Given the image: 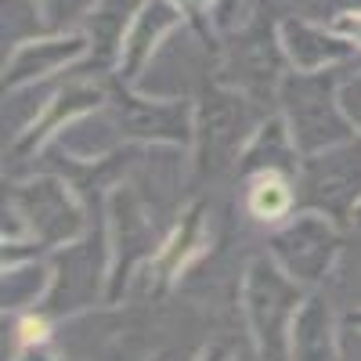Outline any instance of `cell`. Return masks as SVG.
I'll return each instance as SVG.
<instances>
[{
  "mask_svg": "<svg viewBox=\"0 0 361 361\" xmlns=\"http://www.w3.org/2000/svg\"><path fill=\"white\" fill-rule=\"evenodd\" d=\"M314 289L300 286L286 271L264 257H253L238 282V307L246 318V333L260 361H289V333Z\"/></svg>",
  "mask_w": 361,
  "mask_h": 361,
  "instance_id": "1",
  "label": "cell"
},
{
  "mask_svg": "<svg viewBox=\"0 0 361 361\" xmlns=\"http://www.w3.org/2000/svg\"><path fill=\"white\" fill-rule=\"evenodd\" d=\"M340 69H322V73H286L279 83V116L296 141L304 156L322 152V148L343 145L354 134L350 119L340 105Z\"/></svg>",
  "mask_w": 361,
  "mask_h": 361,
  "instance_id": "2",
  "label": "cell"
},
{
  "mask_svg": "<svg viewBox=\"0 0 361 361\" xmlns=\"http://www.w3.org/2000/svg\"><path fill=\"white\" fill-rule=\"evenodd\" d=\"M260 105L246 98L243 90H235L228 83H209L202 90V98L195 102V170L199 173H228L238 166V156L250 145L253 130L260 127Z\"/></svg>",
  "mask_w": 361,
  "mask_h": 361,
  "instance_id": "3",
  "label": "cell"
},
{
  "mask_svg": "<svg viewBox=\"0 0 361 361\" xmlns=\"http://www.w3.org/2000/svg\"><path fill=\"white\" fill-rule=\"evenodd\" d=\"M8 206L18 209L25 235L37 250H62L90 231V209L80 192L58 173H37L8 188Z\"/></svg>",
  "mask_w": 361,
  "mask_h": 361,
  "instance_id": "4",
  "label": "cell"
},
{
  "mask_svg": "<svg viewBox=\"0 0 361 361\" xmlns=\"http://www.w3.org/2000/svg\"><path fill=\"white\" fill-rule=\"evenodd\" d=\"M51 289L47 300L40 304L44 318H69L83 307H90L94 300H109V275H112V250H109V228L102 221L98 235L90 228L83 238L51 250Z\"/></svg>",
  "mask_w": 361,
  "mask_h": 361,
  "instance_id": "5",
  "label": "cell"
},
{
  "mask_svg": "<svg viewBox=\"0 0 361 361\" xmlns=\"http://www.w3.org/2000/svg\"><path fill=\"white\" fill-rule=\"evenodd\" d=\"M340 228L343 224L322 214V209H296L267 231V257L300 286L318 289L340 260L343 250Z\"/></svg>",
  "mask_w": 361,
  "mask_h": 361,
  "instance_id": "6",
  "label": "cell"
},
{
  "mask_svg": "<svg viewBox=\"0 0 361 361\" xmlns=\"http://www.w3.org/2000/svg\"><path fill=\"white\" fill-rule=\"evenodd\" d=\"M105 228H109V250H112V275H109V304L130 289V282L156 257L163 235L156 231L152 209L141 199L134 185H112L105 199Z\"/></svg>",
  "mask_w": 361,
  "mask_h": 361,
  "instance_id": "7",
  "label": "cell"
},
{
  "mask_svg": "<svg viewBox=\"0 0 361 361\" xmlns=\"http://www.w3.org/2000/svg\"><path fill=\"white\" fill-rule=\"evenodd\" d=\"M109 109L119 123L123 141L148 148H180L192 152L195 145V105L185 98H145L137 87L112 80Z\"/></svg>",
  "mask_w": 361,
  "mask_h": 361,
  "instance_id": "8",
  "label": "cell"
},
{
  "mask_svg": "<svg viewBox=\"0 0 361 361\" xmlns=\"http://www.w3.org/2000/svg\"><path fill=\"white\" fill-rule=\"evenodd\" d=\"M300 209H322L333 221L350 224L361 202V137L322 148L300 159L296 170Z\"/></svg>",
  "mask_w": 361,
  "mask_h": 361,
  "instance_id": "9",
  "label": "cell"
},
{
  "mask_svg": "<svg viewBox=\"0 0 361 361\" xmlns=\"http://www.w3.org/2000/svg\"><path fill=\"white\" fill-rule=\"evenodd\" d=\"M87 54H90V37L83 29H73V33H40L8 51L4 90L15 94V90L37 87L66 69H80L87 62Z\"/></svg>",
  "mask_w": 361,
  "mask_h": 361,
  "instance_id": "10",
  "label": "cell"
},
{
  "mask_svg": "<svg viewBox=\"0 0 361 361\" xmlns=\"http://www.w3.org/2000/svg\"><path fill=\"white\" fill-rule=\"evenodd\" d=\"M221 83L243 90L246 98L264 105L267 98H279V83L289 73V62L279 44V29H246L238 44L228 51Z\"/></svg>",
  "mask_w": 361,
  "mask_h": 361,
  "instance_id": "11",
  "label": "cell"
},
{
  "mask_svg": "<svg viewBox=\"0 0 361 361\" xmlns=\"http://www.w3.org/2000/svg\"><path fill=\"white\" fill-rule=\"evenodd\" d=\"M185 22H192V18L180 0H141L127 33H123V44H119V62H116L112 80L137 87L145 69L152 66L156 51L163 47V40L170 33H177Z\"/></svg>",
  "mask_w": 361,
  "mask_h": 361,
  "instance_id": "12",
  "label": "cell"
},
{
  "mask_svg": "<svg viewBox=\"0 0 361 361\" xmlns=\"http://www.w3.org/2000/svg\"><path fill=\"white\" fill-rule=\"evenodd\" d=\"M279 44L293 73H322V69H343L361 54L343 33H336L333 22H311V18H279Z\"/></svg>",
  "mask_w": 361,
  "mask_h": 361,
  "instance_id": "13",
  "label": "cell"
},
{
  "mask_svg": "<svg viewBox=\"0 0 361 361\" xmlns=\"http://www.w3.org/2000/svg\"><path fill=\"white\" fill-rule=\"evenodd\" d=\"M206 250H209V209H206V202H192L185 214L170 224L156 257L141 271L148 289L173 286L185 271H192L206 257Z\"/></svg>",
  "mask_w": 361,
  "mask_h": 361,
  "instance_id": "14",
  "label": "cell"
},
{
  "mask_svg": "<svg viewBox=\"0 0 361 361\" xmlns=\"http://www.w3.org/2000/svg\"><path fill=\"white\" fill-rule=\"evenodd\" d=\"M105 102H109V90H105L102 83H73V87H62V90H58V94H51V102L15 134L11 152H15V156L44 152V148H47L58 134H62L69 123L83 119L87 112H98Z\"/></svg>",
  "mask_w": 361,
  "mask_h": 361,
  "instance_id": "15",
  "label": "cell"
},
{
  "mask_svg": "<svg viewBox=\"0 0 361 361\" xmlns=\"http://www.w3.org/2000/svg\"><path fill=\"white\" fill-rule=\"evenodd\" d=\"M300 159H304V152L296 148L286 119L279 112H271V116L260 119V127L253 130L250 145L243 148L235 173L243 180L253 177V173H289V177H296Z\"/></svg>",
  "mask_w": 361,
  "mask_h": 361,
  "instance_id": "16",
  "label": "cell"
},
{
  "mask_svg": "<svg viewBox=\"0 0 361 361\" xmlns=\"http://www.w3.org/2000/svg\"><path fill=\"white\" fill-rule=\"evenodd\" d=\"M289 361H340V325L322 293H311L293 322Z\"/></svg>",
  "mask_w": 361,
  "mask_h": 361,
  "instance_id": "17",
  "label": "cell"
},
{
  "mask_svg": "<svg viewBox=\"0 0 361 361\" xmlns=\"http://www.w3.org/2000/svg\"><path fill=\"white\" fill-rule=\"evenodd\" d=\"M300 209L296 177L289 173H253L246 177V214L267 228L282 224L289 214Z\"/></svg>",
  "mask_w": 361,
  "mask_h": 361,
  "instance_id": "18",
  "label": "cell"
},
{
  "mask_svg": "<svg viewBox=\"0 0 361 361\" xmlns=\"http://www.w3.org/2000/svg\"><path fill=\"white\" fill-rule=\"evenodd\" d=\"M51 289V264L47 257H29L4 264V314L40 311Z\"/></svg>",
  "mask_w": 361,
  "mask_h": 361,
  "instance_id": "19",
  "label": "cell"
},
{
  "mask_svg": "<svg viewBox=\"0 0 361 361\" xmlns=\"http://www.w3.org/2000/svg\"><path fill=\"white\" fill-rule=\"evenodd\" d=\"M0 11H4V47L8 51L47 33L37 0H0Z\"/></svg>",
  "mask_w": 361,
  "mask_h": 361,
  "instance_id": "20",
  "label": "cell"
},
{
  "mask_svg": "<svg viewBox=\"0 0 361 361\" xmlns=\"http://www.w3.org/2000/svg\"><path fill=\"white\" fill-rule=\"evenodd\" d=\"M37 4H40L47 33H73V29L87 25V18L98 8V0H37Z\"/></svg>",
  "mask_w": 361,
  "mask_h": 361,
  "instance_id": "21",
  "label": "cell"
},
{
  "mask_svg": "<svg viewBox=\"0 0 361 361\" xmlns=\"http://www.w3.org/2000/svg\"><path fill=\"white\" fill-rule=\"evenodd\" d=\"M340 105H343V112L350 119L354 134L361 137V66L340 80Z\"/></svg>",
  "mask_w": 361,
  "mask_h": 361,
  "instance_id": "22",
  "label": "cell"
},
{
  "mask_svg": "<svg viewBox=\"0 0 361 361\" xmlns=\"http://www.w3.org/2000/svg\"><path fill=\"white\" fill-rule=\"evenodd\" d=\"M246 11V0H221L217 4V15H214V25L217 29H235L238 18Z\"/></svg>",
  "mask_w": 361,
  "mask_h": 361,
  "instance_id": "23",
  "label": "cell"
},
{
  "mask_svg": "<svg viewBox=\"0 0 361 361\" xmlns=\"http://www.w3.org/2000/svg\"><path fill=\"white\" fill-rule=\"evenodd\" d=\"M336 25V33H343L357 51H361V11H347V15H336V18H329Z\"/></svg>",
  "mask_w": 361,
  "mask_h": 361,
  "instance_id": "24",
  "label": "cell"
},
{
  "mask_svg": "<svg viewBox=\"0 0 361 361\" xmlns=\"http://www.w3.org/2000/svg\"><path fill=\"white\" fill-rule=\"evenodd\" d=\"M180 4L188 8V18L199 22V25H202V33H206V22L217 15V4H221V0H180Z\"/></svg>",
  "mask_w": 361,
  "mask_h": 361,
  "instance_id": "25",
  "label": "cell"
},
{
  "mask_svg": "<svg viewBox=\"0 0 361 361\" xmlns=\"http://www.w3.org/2000/svg\"><path fill=\"white\" fill-rule=\"evenodd\" d=\"M11 361H62L51 347H47V340L44 343H29V347H18V354L11 357Z\"/></svg>",
  "mask_w": 361,
  "mask_h": 361,
  "instance_id": "26",
  "label": "cell"
},
{
  "mask_svg": "<svg viewBox=\"0 0 361 361\" xmlns=\"http://www.w3.org/2000/svg\"><path fill=\"white\" fill-rule=\"evenodd\" d=\"M314 4H322L325 11H333L329 18H336V15H347V11H361V0H314Z\"/></svg>",
  "mask_w": 361,
  "mask_h": 361,
  "instance_id": "27",
  "label": "cell"
},
{
  "mask_svg": "<svg viewBox=\"0 0 361 361\" xmlns=\"http://www.w3.org/2000/svg\"><path fill=\"white\" fill-rule=\"evenodd\" d=\"M343 322H347V325L354 329V333H361V307H357V311H350V314H347Z\"/></svg>",
  "mask_w": 361,
  "mask_h": 361,
  "instance_id": "28",
  "label": "cell"
},
{
  "mask_svg": "<svg viewBox=\"0 0 361 361\" xmlns=\"http://www.w3.org/2000/svg\"><path fill=\"white\" fill-rule=\"evenodd\" d=\"M350 224H354V228H361V202H357V209H354V217H350Z\"/></svg>",
  "mask_w": 361,
  "mask_h": 361,
  "instance_id": "29",
  "label": "cell"
}]
</instances>
